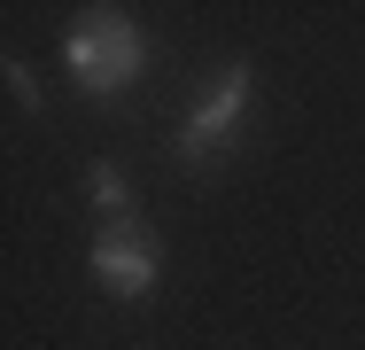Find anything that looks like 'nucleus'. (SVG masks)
Returning a JSON list of instances; mask_svg holds the SVG:
<instances>
[{
	"label": "nucleus",
	"mask_w": 365,
	"mask_h": 350,
	"mask_svg": "<svg viewBox=\"0 0 365 350\" xmlns=\"http://www.w3.org/2000/svg\"><path fill=\"white\" fill-rule=\"evenodd\" d=\"M63 70H71L93 101H109V94H125L148 70V31L125 8H78L71 31H63Z\"/></svg>",
	"instance_id": "f257e3e1"
},
{
	"label": "nucleus",
	"mask_w": 365,
	"mask_h": 350,
	"mask_svg": "<svg viewBox=\"0 0 365 350\" xmlns=\"http://www.w3.org/2000/svg\"><path fill=\"white\" fill-rule=\"evenodd\" d=\"M249 101H257V78H249V63L218 70L210 86H202V101L187 109V125H179V164L187 171H218L225 156H233V140H241V125H249Z\"/></svg>",
	"instance_id": "f03ea898"
},
{
	"label": "nucleus",
	"mask_w": 365,
	"mask_h": 350,
	"mask_svg": "<svg viewBox=\"0 0 365 350\" xmlns=\"http://www.w3.org/2000/svg\"><path fill=\"white\" fill-rule=\"evenodd\" d=\"M86 265H93V288L109 304H140V296H155V280H163V241H155L148 218H117V226L93 234V257Z\"/></svg>",
	"instance_id": "7ed1b4c3"
},
{
	"label": "nucleus",
	"mask_w": 365,
	"mask_h": 350,
	"mask_svg": "<svg viewBox=\"0 0 365 350\" xmlns=\"http://www.w3.org/2000/svg\"><path fill=\"white\" fill-rule=\"evenodd\" d=\"M86 195H93V218H101V226H117V218H140V210H133V179H125L109 156L86 171Z\"/></svg>",
	"instance_id": "20e7f679"
},
{
	"label": "nucleus",
	"mask_w": 365,
	"mask_h": 350,
	"mask_svg": "<svg viewBox=\"0 0 365 350\" xmlns=\"http://www.w3.org/2000/svg\"><path fill=\"white\" fill-rule=\"evenodd\" d=\"M8 94H16V109H39L47 94H39V70L24 63V55H8Z\"/></svg>",
	"instance_id": "39448f33"
}]
</instances>
